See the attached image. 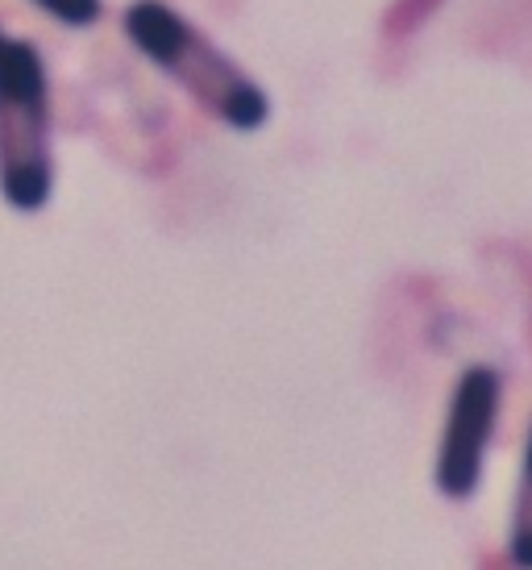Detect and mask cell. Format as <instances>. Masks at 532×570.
I'll return each instance as SVG.
<instances>
[{"label": "cell", "mask_w": 532, "mask_h": 570, "mask_svg": "<svg viewBox=\"0 0 532 570\" xmlns=\"http://www.w3.org/2000/svg\"><path fill=\"white\" fill-rule=\"evenodd\" d=\"M167 71L200 100L204 109L225 117L234 129H258L266 121V112H270L263 88H258L250 76H242V71L196 30L188 33V42H184V50L171 59Z\"/></svg>", "instance_id": "cell-3"}, {"label": "cell", "mask_w": 532, "mask_h": 570, "mask_svg": "<svg viewBox=\"0 0 532 570\" xmlns=\"http://www.w3.org/2000/svg\"><path fill=\"white\" fill-rule=\"evenodd\" d=\"M126 33L150 63H158L167 71L171 59L184 50V42H188L191 21L179 17L171 4H162V0H134L126 9Z\"/></svg>", "instance_id": "cell-4"}, {"label": "cell", "mask_w": 532, "mask_h": 570, "mask_svg": "<svg viewBox=\"0 0 532 570\" xmlns=\"http://www.w3.org/2000/svg\"><path fill=\"white\" fill-rule=\"evenodd\" d=\"M0 47H4V33H0Z\"/></svg>", "instance_id": "cell-7"}, {"label": "cell", "mask_w": 532, "mask_h": 570, "mask_svg": "<svg viewBox=\"0 0 532 570\" xmlns=\"http://www.w3.org/2000/svg\"><path fill=\"white\" fill-rule=\"evenodd\" d=\"M508 558H512L516 570H532V433H529V450H524V475H520L516 512H512Z\"/></svg>", "instance_id": "cell-5"}, {"label": "cell", "mask_w": 532, "mask_h": 570, "mask_svg": "<svg viewBox=\"0 0 532 570\" xmlns=\"http://www.w3.org/2000/svg\"><path fill=\"white\" fill-rule=\"evenodd\" d=\"M38 9H47L55 21H63V26H96V17H100V0H33Z\"/></svg>", "instance_id": "cell-6"}, {"label": "cell", "mask_w": 532, "mask_h": 570, "mask_svg": "<svg viewBox=\"0 0 532 570\" xmlns=\"http://www.w3.org/2000/svg\"><path fill=\"white\" fill-rule=\"evenodd\" d=\"M500 396L503 383L495 366H466L457 380L450 412H445V429H441L437 450V491L445 500H470L479 491L486 462V445L495 438V421H500Z\"/></svg>", "instance_id": "cell-2"}, {"label": "cell", "mask_w": 532, "mask_h": 570, "mask_svg": "<svg viewBox=\"0 0 532 570\" xmlns=\"http://www.w3.org/2000/svg\"><path fill=\"white\" fill-rule=\"evenodd\" d=\"M55 188L50 83L30 42L0 47V196L17 213H38Z\"/></svg>", "instance_id": "cell-1"}]
</instances>
